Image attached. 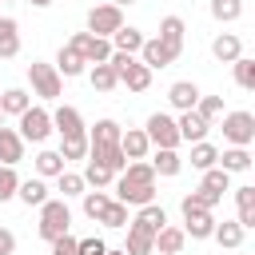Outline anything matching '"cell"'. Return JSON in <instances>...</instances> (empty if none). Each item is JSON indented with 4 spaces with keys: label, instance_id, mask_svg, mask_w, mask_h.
I'll return each instance as SVG.
<instances>
[{
    "label": "cell",
    "instance_id": "obj_19",
    "mask_svg": "<svg viewBox=\"0 0 255 255\" xmlns=\"http://www.w3.org/2000/svg\"><path fill=\"white\" fill-rule=\"evenodd\" d=\"M211 56H215L219 64H231V60L243 56V40H239L235 32H219V36L211 40Z\"/></svg>",
    "mask_w": 255,
    "mask_h": 255
},
{
    "label": "cell",
    "instance_id": "obj_41",
    "mask_svg": "<svg viewBox=\"0 0 255 255\" xmlns=\"http://www.w3.org/2000/svg\"><path fill=\"white\" fill-rule=\"evenodd\" d=\"M60 155H64V163L88 159V135H68V139H60Z\"/></svg>",
    "mask_w": 255,
    "mask_h": 255
},
{
    "label": "cell",
    "instance_id": "obj_5",
    "mask_svg": "<svg viewBox=\"0 0 255 255\" xmlns=\"http://www.w3.org/2000/svg\"><path fill=\"white\" fill-rule=\"evenodd\" d=\"M143 135L151 139V147H179V128H175V116L167 112H151L143 124Z\"/></svg>",
    "mask_w": 255,
    "mask_h": 255
},
{
    "label": "cell",
    "instance_id": "obj_12",
    "mask_svg": "<svg viewBox=\"0 0 255 255\" xmlns=\"http://www.w3.org/2000/svg\"><path fill=\"white\" fill-rule=\"evenodd\" d=\"M175 128H179V143H199V139H207V120L191 108V112H179L175 116Z\"/></svg>",
    "mask_w": 255,
    "mask_h": 255
},
{
    "label": "cell",
    "instance_id": "obj_29",
    "mask_svg": "<svg viewBox=\"0 0 255 255\" xmlns=\"http://www.w3.org/2000/svg\"><path fill=\"white\" fill-rule=\"evenodd\" d=\"M131 223H135V227H143V231H151V235H155V231H159V227H163V223H167V211H163V207H159V203H155V199H151V203H143V207H139V211H135V219H131Z\"/></svg>",
    "mask_w": 255,
    "mask_h": 255
},
{
    "label": "cell",
    "instance_id": "obj_20",
    "mask_svg": "<svg viewBox=\"0 0 255 255\" xmlns=\"http://www.w3.org/2000/svg\"><path fill=\"white\" fill-rule=\"evenodd\" d=\"M120 151H124L128 159H147V151H151V139L143 135V128H128V131L120 135Z\"/></svg>",
    "mask_w": 255,
    "mask_h": 255
},
{
    "label": "cell",
    "instance_id": "obj_17",
    "mask_svg": "<svg viewBox=\"0 0 255 255\" xmlns=\"http://www.w3.org/2000/svg\"><path fill=\"white\" fill-rule=\"evenodd\" d=\"M88 159H96V163H108L116 175L128 167V155L120 151V143H88Z\"/></svg>",
    "mask_w": 255,
    "mask_h": 255
},
{
    "label": "cell",
    "instance_id": "obj_25",
    "mask_svg": "<svg viewBox=\"0 0 255 255\" xmlns=\"http://www.w3.org/2000/svg\"><path fill=\"white\" fill-rule=\"evenodd\" d=\"M20 56V24L12 16H0V60Z\"/></svg>",
    "mask_w": 255,
    "mask_h": 255
},
{
    "label": "cell",
    "instance_id": "obj_13",
    "mask_svg": "<svg viewBox=\"0 0 255 255\" xmlns=\"http://www.w3.org/2000/svg\"><path fill=\"white\" fill-rule=\"evenodd\" d=\"M56 72H60V80H76V76L88 72V60H84L72 44H64V48L56 52Z\"/></svg>",
    "mask_w": 255,
    "mask_h": 255
},
{
    "label": "cell",
    "instance_id": "obj_51",
    "mask_svg": "<svg viewBox=\"0 0 255 255\" xmlns=\"http://www.w3.org/2000/svg\"><path fill=\"white\" fill-rule=\"evenodd\" d=\"M0 124H4V112H0Z\"/></svg>",
    "mask_w": 255,
    "mask_h": 255
},
{
    "label": "cell",
    "instance_id": "obj_14",
    "mask_svg": "<svg viewBox=\"0 0 255 255\" xmlns=\"http://www.w3.org/2000/svg\"><path fill=\"white\" fill-rule=\"evenodd\" d=\"M24 139H20V131L16 128H4L0 124V163H8V167H16L20 159H24Z\"/></svg>",
    "mask_w": 255,
    "mask_h": 255
},
{
    "label": "cell",
    "instance_id": "obj_40",
    "mask_svg": "<svg viewBox=\"0 0 255 255\" xmlns=\"http://www.w3.org/2000/svg\"><path fill=\"white\" fill-rule=\"evenodd\" d=\"M96 223H104V227H116V231H120V227H128V203L112 199V203L100 211V219H96Z\"/></svg>",
    "mask_w": 255,
    "mask_h": 255
},
{
    "label": "cell",
    "instance_id": "obj_11",
    "mask_svg": "<svg viewBox=\"0 0 255 255\" xmlns=\"http://www.w3.org/2000/svg\"><path fill=\"white\" fill-rule=\"evenodd\" d=\"M135 56H139V60H143L151 72H155V68H167V64H175V60H179V56H175V52H171V48H167L159 36H147V40H143V48H139Z\"/></svg>",
    "mask_w": 255,
    "mask_h": 255
},
{
    "label": "cell",
    "instance_id": "obj_52",
    "mask_svg": "<svg viewBox=\"0 0 255 255\" xmlns=\"http://www.w3.org/2000/svg\"><path fill=\"white\" fill-rule=\"evenodd\" d=\"M0 4H12V0H0Z\"/></svg>",
    "mask_w": 255,
    "mask_h": 255
},
{
    "label": "cell",
    "instance_id": "obj_49",
    "mask_svg": "<svg viewBox=\"0 0 255 255\" xmlns=\"http://www.w3.org/2000/svg\"><path fill=\"white\" fill-rule=\"evenodd\" d=\"M28 4H32V8H48L52 0H28Z\"/></svg>",
    "mask_w": 255,
    "mask_h": 255
},
{
    "label": "cell",
    "instance_id": "obj_46",
    "mask_svg": "<svg viewBox=\"0 0 255 255\" xmlns=\"http://www.w3.org/2000/svg\"><path fill=\"white\" fill-rule=\"evenodd\" d=\"M48 255H76V239H72L68 231H64V235H56V239H52V251H48Z\"/></svg>",
    "mask_w": 255,
    "mask_h": 255
},
{
    "label": "cell",
    "instance_id": "obj_10",
    "mask_svg": "<svg viewBox=\"0 0 255 255\" xmlns=\"http://www.w3.org/2000/svg\"><path fill=\"white\" fill-rule=\"evenodd\" d=\"M52 131H60V139H68V135H88V124H84V116H80L72 104H60V108L52 112Z\"/></svg>",
    "mask_w": 255,
    "mask_h": 255
},
{
    "label": "cell",
    "instance_id": "obj_35",
    "mask_svg": "<svg viewBox=\"0 0 255 255\" xmlns=\"http://www.w3.org/2000/svg\"><path fill=\"white\" fill-rule=\"evenodd\" d=\"M80 175H84L88 187H108V183L116 179V171H112L108 163H96V159H84V171H80Z\"/></svg>",
    "mask_w": 255,
    "mask_h": 255
},
{
    "label": "cell",
    "instance_id": "obj_44",
    "mask_svg": "<svg viewBox=\"0 0 255 255\" xmlns=\"http://www.w3.org/2000/svg\"><path fill=\"white\" fill-rule=\"evenodd\" d=\"M16 187H20V175H16V167L0 163V203L16 199Z\"/></svg>",
    "mask_w": 255,
    "mask_h": 255
},
{
    "label": "cell",
    "instance_id": "obj_26",
    "mask_svg": "<svg viewBox=\"0 0 255 255\" xmlns=\"http://www.w3.org/2000/svg\"><path fill=\"white\" fill-rule=\"evenodd\" d=\"M151 239H155L151 231H143V227L128 223V243H124V255H155V243H151Z\"/></svg>",
    "mask_w": 255,
    "mask_h": 255
},
{
    "label": "cell",
    "instance_id": "obj_22",
    "mask_svg": "<svg viewBox=\"0 0 255 255\" xmlns=\"http://www.w3.org/2000/svg\"><path fill=\"white\" fill-rule=\"evenodd\" d=\"M243 227H239V219H223V223H215V231H211V239L223 247V251H239L243 247Z\"/></svg>",
    "mask_w": 255,
    "mask_h": 255
},
{
    "label": "cell",
    "instance_id": "obj_36",
    "mask_svg": "<svg viewBox=\"0 0 255 255\" xmlns=\"http://www.w3.org/2000/svg\"><path fill=\"white\" fill-rule=\"evenodd\" d=\"M199 187L223 199V191H231V175H227V171H223V167L215 163V167H207V171H203V179H199Z\"/></svg>",
    "mask_w": 255,
    "mask_h": 255
},
{
    "label": "cell",
    "instance_id": "obj_38",
    "mask_svg": "<svg viewBox=\"0 0 255 255\" xmlns=\"http://www.w3.org/2000/svg\"><path fill=\"white\" fill-rule=\"evenodd\" d=\"M108 203H112V195H108L104 187H96V191H84V195H80V207H84V215H88V219H100V211H104Z\"/></svg>",
    "mask_w": 255,
    "mask_h": 255
},
{
    "label": "cell",
    "instance_id": "obj_2",
    "mask_svg": "<svg viewBox=\"0 0 255 255\" xmlns=\"http://www.w3.org/2000/svg\"><path fill=\"white\" fill-rule=\"evenodd\" d=\"M72 227V207H68V199H44L40 203V223H36V231H40V239H56V235H64Z\"/></svg>",
    "mask_w": 255,
    "mask_h": 255
},
{
    "label": "cell",
    "instance_id": "obj_4",
    "mask_svg": "<svg viewBox=\"0 0 255 255\" xmlns=\"http://www.w3.org/2000/svg\"><path fill=\"white\" fill-rule=\"evenodd\" d=\"M16 120H20L16 131H20L24 143H44V139L52 135V112H48V108H36V104H32V108H24Z\"/></svg>",
    "mask_w": 255,
    "mask_h": 255
},
{
    "label": "cell",
    "instance_id": "obj_27",
    "mask_svg": "<svg viewBox=\"0 0 255 255\" xmlns=\"http://www.w3.org/2000/svg\"><path fill=\"white\" fill-rule=\"evenodd\" d=\"M88 84L96 92H116L120 88V76H116L112 64H88Z\"/></svg>",
    "mask_w": 255,
    "mask_h": 255
},
{
    "label": "cell",
    "instance_id": "obj_28",
    "mask_svg": "<svg viewBox=\"0 0 255 255\" xmlns=\"http://www.w3.org/2000/svg\"><path fill=\"white\" fill-rule=\"evenodd\" d=\"M16 199L24 203V207H40L44 199H48V183L36 175V179H20V187H16Z\"/></svg>",
    "mask_w": 255,
    "mask_h": 255
},
{
    "label": "cell",
    "instance_id": "obj_45",
    "mask_svg": "<svg viewBox=\"0 0 255 255\" xmlns=\"http://www.w3.org/2000/svg\"><path fill=\"white\" fill-rule=\"evenodd\" d=\"M108 251V243L100 239V235H88V239H76V255H104Z\"/></svg>",
    "mask_w": 255,
    "mask_h": 255
},
{
    "label": "cell",
    "instance_id": "obj_24",
    "mask_svg": "<svg viewBox=\"0 0 255 255\" xmlns=\"http://www.w3.org/2000/svg\"><path fill=\"white\" fill-rule=\"evenodd\" d=\"M235 211H239V227L251 231V227H255V187H251V183L235 187Z\"/></svg>",
    "mask_w": 255,
    "mask_h": 255
},
{
    "label": "cell",
    "instance_id": "obj_32",
    "mask_svg": "<svg viewBox=\"0 0 255 255\" xmlns=\"http://www.w3.org/2000/svg\"><path fill=\"white\" fill-rule=\"evenodd\" d=\"M64 167H68V163H64V155H60V151H52V147H44V151L36 155V175H40V179H56Z\"/></svg>",
    "mask_w": 255,
    "mask_h": 255
},
{
    "label": "cell",
    "instance_id": "obj_47",
    "mask_svg": "<svg viewBox=\"0 0 255 255\" xmlns=\"http://www.w3.org/2000/svg\"><path fill=\"white\" fill-rule=\"evenodd\" d=\"M0 255H16V235L8 227H0Z\"/></svg>",
    "mask_w": 255,
    "mask_h": 255
},
{
    "label": "cell",
    "instance_id": "obj_18",
    "mask_svg": "<svg viewBox=\"0 0 255 255\" xmlns=\"http://www.w3.org/2000/svg\"><path fill=\"white\" fill-rule=\"evenodd\" d=\"M183 36H187V24H183V16H163L159 20V40L179 56L183 52Z\"/></svg>",
    "mask_w": 255,
    "mask_h": 255
},
{
    "label": "cell",
    "instance_id": "obj_21",
    "mask_svg": "<svg viewBox=\"0 0 255 255\" xmlns=\"http://www.w3.org/2000/svg\"><path fill=\"white\" fill-rule=\"evenodd\" d=\"M147 163H151V171H155V175H163V179H171V175H179V171H183V159H179V151H175V147H155V155H151Z\"/></svg>",
    "mask_w": 255,
    "mask_h": 255
},
{
    "label": "cell",
    "instance_id": "obj_42",
    "mask_svg": "<svg viewBox=\"0 0 255 255\" xmlns=\"http://www.w3.org/2000/svg\"><path fill=\"white\" fill-rule=\"evenodd\" d=\"M56 183H60V191H64V199H72V195H84V191H88V183H84V175H80V171H68V167H64L60 175H56Z\"/></svg>",
    "mask_w": 255,
    "mask_h": 255
},
{
    "label": "cell",
    "instance_id": "obj_16",
    "mask_svg": "<svg viewBox=\"0 0 255 255\" xmlns=\"http://www.w3.org/2000/svg\"><path fill=\"white\" fill-rule=\"evenodd\" d=\"M199 96H203V92H199V88H195L191 80H175V84L167 88V104H171L175 112H191Z\"/></svg>",
    "mask_w": 255,
    "mask_h": 255
},
{
    "label": "cell",
    "instance_id": "obj_6",
    "mask_svg": "<svg viewBox=\"0 0 255 255\" xmlns=\"http://www.w3.org/2000/svg\"><path fill=\"white\" fill-rule=\"evenodd\" d=\"M223 139L231 147H251V139H255V116L251 112H223Z\"/></svg>",
    "mask_w": 255,
    "mask_h": 255
},
{
    "label": "cell",
    "instance_id": "obj_23",
    "mask_svg": "<svg viewBox=\"0 0 255 255\" xmlns=\"http://www.w3.org/2000/svg\"><path fill=\"white\" fill-rule=\"evenodd\" d=\"M155 251L159 255H179L183 251V243H187V235H183V227H171V223H163L159 231H155Z\"/></svg>",
    "mask_w": 255,
    "mask_h": 255
},
{
    "label": "cell",
    "instance_id": "obj_31",
    "mask_svg": "<svg viewBox=\"0 0 255 255\" xmlns=\"http://www.w3.org/2000/svg\"><path fill=\"white\" fill-rule=\"evenodd\" d=\"M120 135H124V128L116 120H96L88 128V143H120Z\"/></svg>",
    "mask_w": 255,
    "mask_h": 255
},
{
    "label": "cell",
    "instance_id": "obj_43",
    "mask_svg": "<svg viewBox=\"0 0 255 255\" xmlns=\"http://www.w3.org/2000/svg\"><path fill=\"white\" fill-rule=\"evenodd\" d=\"M195 112H199L207 124H215V120L223 116V96H199V100H195Z\"/></svg>",
    "mask_w": 255,
    "mask_h": 255
},
{
    "label": "cell",
    "instance_id": "obj_7",
    "mask_svg": "<svg viewBox=\"0 0 255 255\" xmlns=\"http://www.w3.org/2000/svg\"><path fill=\"white\" fill-rule=\"evenodd\" d=\"M88 64H108V56H112V40L108 36H92V32H76L72 40H68Z\"/></svg>",
    "mask_w": 255,
    "mask_h": 255
},
{
    "label": "cell",
    "instance_id": "obj_9",
    "mask_svg": "<svg viewBox=\"0 0 255 255\" xmlns=\"http://www.w3.org/2000/svg\"><path fill=\"white\" fill-rule=\"evenodd\" d=\"M120 24H124V8H116V4H96L88 12V32L92 36H112Z\"/></svg>",
    "mask_w": 255,
    "mask_h": 255
},
{
    "label": "cell",
    "instance_id": "obj_1",
    "mask_svg": "<svg viewBox=\"0 0 255 255\" xmlns=\"http://www.w3.org/2000/svg\"><path fill=\"white\" fill-rule=\"evenodd\" d=\"M108 64L116 68V76H120V84H124L128 92H147V88H151V68H147L143 60H135V56H128V52H112Z\"/></svg>",
    "mask_w": 255,
    "mask_h": 255
},
{
    "label": "cell",
    "instance_id": "obj_15",
    "mask_svg": "<svg viewBox=\"0 0 255 255\" xmlns=\"http://www.w3.org/2000/svg\"><path fill=\"white\" fill-rule=\"evenodd\" d=\"M108 40H112V52H128V56H135V52L143 48V40H147V36H143L139 28H131V24H120Z\"/></svg>",
    "mask_w": 255,
    "mask_h": 255
},
{
    "label": "cell",
    "instance_id": "obj_48",
    "mask_svg": "<svg viewBox=\"0 0 255 255\" xmlns=\"http://www.w3.org/2000/svg\"><path fill=\"white\" fill-rule=\"evenodd\" d=\"M108 4H116V8H128V4H135V0H108Z\"/></svg>",
    "mask_w": 255,
    "mask_h": 255
},
{
    "label": "cell",
    "instance_id": "obj_37",
    "mask_svg": "<svg viewBox=\"0 0 255 255\" xmlns=\"http://www.w3.org/2000/svg\"><path fill=\"white\" fill-rule=\"evenodd\" d=\"M207 12H211V20H219V24H235V20L243 16V0H211Z\"/></svg>",
    "mask_w": 255,
    "mask_h": 255
},
{
    "label": "cell",
    "instance_id": "obj_30",
    "mask_svg": "<svg viewBox=\"0 0 255 255\" xmlns=\"http://www.w3.org/2000/svg\"><path fill=\"white\" fill-rule=\"evenodd\" d=\"M219 167H223L227 175L251 171V151H247V147H223V151H219Z\"/></svg>",
    "mask_w": 255,
    "mask_h": 255
},
{
    "label": "cell",
    "instance_id": "obj_8",
    "mask_svg": "<svg viewBox=\"0 0 255 255\" xmlns=\"http://www.w3.org/2000/svg\"><path fill=\"white\" fill-rule=\"evenodd\" d=\"M112 199H120V203H128V207H143V203H151L155 199V183H131V179H124V175H116L112 179Z\"/></svg>",
    "mask_w": 255,
    "mask_h": 255
},
{
    "label": "cell",
    "instance_id": "obj_33",
    "mask_svg": "<svg viewBox=\"0 0 255 255\" xmlns=\"http://www.w3.org/2000/svg\"><path fill=\"white\" fill-rule=\"evenodd\" d=\"M24 108H32V96H28L24 88H4V92H0V112H4V116H20Z\"/></svg>",
    "mask_w": 255,
    "mask_h": 255
},
{
    "label": "cell",
    "instance_id": "obj_3",
    "mask_svg": "<svg viewBox=\"0 0 255 255\" xmlns=\"http://www.w3.org/2000/svg\"><path fill=\"white\" fill-rule=\"evenodd\" d=\"M28 84H32V96H40V100H60V92H64L56 64H44V60L28 64Z\"/></svg>",
    "mask_w": 255,
    "mask_h": 255
},
{
    "label": "cell",
    "instance_id": "obj_50",
    "mask_svg": "<svg viewBox=\"0 0 255 255\" xmlns=\"http://www.w3.org/2000/svg\"><path fill=\"white\" fill-rule=\"evenodd\" d=\"M104 255H124V247H108V251H104Z\"/></svg>",
    "mask_w": 255,
    "mask_h": 255
},
{
    "label": "cell",
    "instance_id": "obj_34",
    "mask_svg": "<svg viewBox=\"0 0 255 255\" xmlns=\"http://www.w3.org/2000/svg\"><path fill=\"white\" fill-rule=\"evenodd\" d=\"M215 163H219V147H215V143H207V139L191 143V167H195V171H207V167H215Z\"/></svg>",
    "mask_w": 255,
    "mask_h": 255
},
{
    "label": "cell",
    "instance_id": "obj_39",
    "mask_svg": "<svg viewBox=\"0 0 255 255\" xmlns=\"http://www.w3.org/2000/svg\"><path fill=\"white\" fill-rule=\"evenodd\" d=\"M231 68H235V84L243 92H255V60L251 56H239V60H231Z\"/></svg>",
    "mask_w": 255,
    "mask_h": 255
}]
</instances>
